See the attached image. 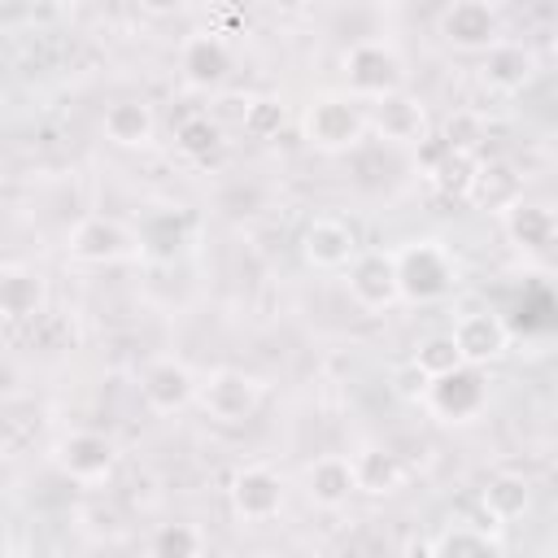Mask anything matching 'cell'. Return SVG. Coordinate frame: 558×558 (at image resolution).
<instances>
[{
    "label": "cell",
    "instance_id": "obj_1",
    "mask_svg": "<svg viewBox=\"0 0 558 558\" xmlns=\"http://www.w3.org/2000/svg\"><path fill=\"white\" fill-rule=\"evenodd\" d=\"M344 78H349V96L353 100H384L397 96L405 83V65L397 57V48L388 39H357L344 52Z\"/></svg>",
    "mask_w": 558,
    "mask_h": 558
},
{
    "label": "cell",
    "instance_id": "obj_2",
    "mask_svg": "<svg viewBox=\"0 0 558 558\" xmlns=\"http://www.w3.org/2000/svg\"><path fill=\"white\" fill-rule=\"evenodd\" d=\"M371 126V113L353 100V96H340V92H327L318 96L310 109H305V140L323 153H349L362 144Z\"/></svg>",
    "mask_w": 558,
    "mask_h": 558
},
{
    "label": "cell",
    "instance_id": "obj_3",
    "mask_svg": "<svg viewBox=\"0 0 558 558\" xmlns=\"http://www.w3.org/2000/svg\"><path fill=\"white\" fill-rule=\"evenodd\" d=\"M392 257H397V279H401V296L405 301H436V296L449 292L453 257L436 240H410Z\"/></svg>",
    "mask_w": 558,
    "mask_h": 558
},
{
    "label": "cell",
    "instance_id": "obj_4",
    "mask_svg": "<svg viewBox=\"0 0 558 558\" xmlns=\"http://www.w3.org/2000/svg\"><path fill=\"white\" fill-rule=\"evenodd\" d=\"M196 401H201V405L209 410V418H218V423H244V418H253L257 405H262V384H257L253 375H244V371L222 366V371H214V375L201 384Z\"/></svg>",
    "mask_w": 558,
    "mask_h": 558
},
{
    "label": "cell",
    "instance_id": "obj_5",
    "mask_svg": "<svg viewBox=\"0 0 558 558\" xmlns=\"http://www.w3.org/2000/svg\"><path fill=\"white\" fill-rule=\"evenodd\" d=\"M440 35L462 48V52H488L497 48L506 35H501V13L484 0H458L440 13Z\"/></svg>",
    "mask_w": 558,
    "mask_h": 558
},
{
    "label": "cell",
    "instance_id": "obj_6",
    "mask_svg": "<svg viewBox=\"0 0 558 558\" xmlns=\"http://www.w3.org/2000/svg\"><path fill=\"white\" fill-rule=\"evenodd\" d=\"M65 248H70V257H78V262H122V257L135 253V231L122 227L118 218L87 214V218L65 235Z\"/></svg>",
    "mask_w": 558,
    "mask_h": 558
},
{
    "label": "cell",
    "instance_id": "obj_7",
    "mask_svg": "<svg viewBox=\"0 0 558 558\" xmlns=\"http://www.w3.org/2000/svg\"><path fill=\"white\" fill-rule=\"evenodd\" d=\"M349 296L362 310H388L401 296V279H397V257L392 253H357L349 266Z\"/></svg>",
    "mask_w": 558,
    "mask_h": 558
},
{
    "label": "cell",
    "instance_id": "obj_8",
    "mask_svg": "<svg viewBox=\"0 0 558 558\" xmlns=\"http://www.w3.org/2000/svg\"><path fill=\"white\" fill-rule=\"evenodd\" d=\"M484 401H488V384H484L480 366H458L453 375H440V379H432V388H427V405H432L440 418H449V423L475 418V414L484 410Z\"/></svg>",
    "mask_w": 558,
    "mask_h": 558
},
{
    "label": "cell",
    "instance_id": "obj_9",
    "mask_svg": "<svg viewBox=\"0 0 558 558\" xmlns=\"http://www.w3.org/2000/svg\"><path fill=\"white\" fill-rule=\"evenodd\" d=\"M113 462H118V449H113V440L105 432H87L83 427V432H70V436L57 440V466L78 484L105 480L113 471Z\"/></svg>",
    "mask_w": 558,
    "mask_h": 558
},
{
    "label": "cell",
    "instance_id": "obj_10",
    "mask_svg": "<svg viewBox=\"0 0 558 558\" xmlns=\"http://www.w3.org/2000/svg\"><path fill=\"white\" fill-rule=\"evenodd\" d=\"M196 392H201L196 375H192L183 362H174V357H157V362H148L144 375H140V397H144V405L157 410V414L183 410L187 401H196Z\"/></svg>",
    "mask_w": 558,
    "mask_h": 558
},
{
    "label": "cell",
    "instance_id": "obj_11",
    "mask_svg": "<svg viewBox=\"0 0 558 558\" xmlns=\"http://www.w3.org/2000/svg\"><path fill=\"white\" fill-rule=\"evenodd\" d=\"M449 336H453V344H458V353H462L466 366L497 362V357L506 353V344H510V327H506L501 314H493V310H471V314H462Z\"/></svg>",
    "mask_w": 558,
    "mask_h": 558
},
{
    "label": "cell",
    "instance_id": "obj_12",
    "mask_svg": "<svg viewBox=\"0 0 558 558\" xmlns=\"http://www.w3.org/2000/svg\"><path fill=\"white\" fill-rule=\"evenodd\" d=\"M231 510L248 523H266L283 510V480L270 466H244L231 480Z\"/></svg>",
    "mask_w": 558,
    "mask_h": 558
},
{
    "label": "cell",
    "instance_id": "obj_13",
    "mask_svg": "<svg viewBox=\"0 0 558 558\" xmlns=\"http://www.w3.org/2000/svg\"><path fill=\"white\" fill-rule=\"evenodd\" d=\"M301 253H305L314 266H323V270H340V266H353V257H357V235H353V227H349L344 218L323 214V218H314V222L301 231Z\"/></svg>",
    "mask_w": 558,
    "mask_h": 558
},
{
    "label": "cell",
    "instance_id": "obj_14",
    "mask_svg": "<svg viewBox=\"0 0 558 558\" xmlns=\"http://www.w3.org/2000/svg\"><path fill=\"white\" fill-rule=\"evenodd\" d=\"M179 70L192 87H218L231 74V48L214 31H196L179 44Z\"/></svg>",
    "mask_w": 558,
    "mask_h": 558
},
{
    "label": "cell",
    "instance_id": "obj_15",
    "mask_svg": "<svg viewBox=\"0 0 558 558\" xmlns=\"http://www.w3.org/2000/svg\"><path fill=\"white\" fill-rule=\"evenodd\" d=\"M371 126L379 131V140H392V144H423V140H427V109H423V100L397 92V96L375 100Z\"/></svg>",
    "mask_w": 558,
    "mask_h": 558
},
{
    "label": "cell",
    "instance_id": "obj_16",
    "mask_svg": "<svg viewBox=\"0 0 558 558\" xmlns=\"http://www.w3.org/2000/svg\"><path fill=\"white\" fill-rule=\"evenodd\" d=\"M305 493H310V501L323 506V510L344 506L353 493H362V488H357V475H353V458H340V453L314 458V462L305 466Z\"/></svg>",
    "mask_w": 558,
    "mask_h": 558
},
{
    "label": "cell",
    "instance_id": "obj_17",
    "mask_svg": "<svg viewBox=\"0 0 558 558\" xmlns=\"http://www.w3.org/2000/svg\"><path fill=\"white\" fill-rule=\"evenodd\" d=\"M532 74H536V57H532V48H523L514 39H501L497 48L484 52V83L501 96L523 92L532 83Z\"/></svg>",
    "mask_w": 558,
    "mask_h": 558
},
{
    "label": "cell",
    "instance_id": "obj_18",
    "mask_svg": "<svg viewBox=\"0 0 558 558\" xmlns=\"http://www.w3.org/2000/svg\"><path fill=\"white\" fill-rule=\"evenodd\" d=\"M105 135L118 148H144L157 135V118L144 100H118V105L105 109Z\"/></svg>",
    "mask_w": 558,
    "mask_h": 558
},
{
    "label": "cell",
    "instance_id": "obj_19",
    "mask_svg": "<svg viewBox=\"0 0 558 558\" xmlns=\"http://www.w3.org/2000/svg\"><path fill=\"white\" fill-rule=\"evenodd\" d=\"M506 231L523 248H549L558 235V214L536 201H514V205H506Z\"/></svg>",
    "mask_w": 558,
    "mask_h": 558
},
{
    "label": "cell",
    "instance_id": "obj_20",
    "mask_svg": "<svg viewBox=\"0 0 558 558\" xmlns=\"http://www.w3.org/2000/svg\"><path fill=\"white\" fill-rule=\"evenodd\" d=\"M0 310L13 323L39 314L44 310V279L35 270H26V266H4V275H0Z\"/></svg>",
    "mask_w": 558,
    "mask_h": 558
},
{
    "label": "cell",
    "instance_id": "obj_21",
    "mask_svg": "<svg viewBox=\"0 0 558 558\" xmlns=\"http://www.w3.org/2000/svg\"><path fill=\"white\" fill-rule=\"evenodd\" d=\"M527 501H532V493H527V480H519V475H497L484 488V514L493 519V527L519 519L527 510Z\"/></svg>",
    "mask_w": 558,
    "mask_h": 558
},
{
    "label": "cell",
    "instance_id": "obj_22",
    "mask_svg": "<svg viewBox=\"0 0 558 558\" xmlns=\"http://www.w3.org/2000/svg\"><path fill=\"white\" fill-rule=\"evenodd\" d=\"M353 475H357L362 493H392L405 471L388 449H362V453H353Z\"/></svg>",
    "mask_w": 558,
    "mask_h": 558
},
{
    "label": "cell",
    "instance_id": "obj_23",
    "mask_svg": "<svg viewBox=\"0 0 558 558\" xmlns=\"http://www.w3.org/2000/svg\"><path fill=\"white\" fill-rule=\"evenodd\" d=\"M432 558H501V545H497L484 527L453 523L449 532H440V541H436V554H432Z\"/></svg>",
    "mask_w": 558,
    "mask_h": 558
},
{
    "label": "cell",
    "instance_id": "obj_24",
    "mask_svg": "<svg viewBox=\"0 0 558 558\" xmlns=\"http://www.w3.org/2000/svg\"><path fill=\"white\" fill-rule=\"evenodd\" d=\"M205 536L192 523H161L148 536V558H201Z\"/></svg>",
    "mask_w": 558,
    "mask_h": 558
},
{
    "label": "cell",
    "instance_id": "obj_25",
    "mask_svg": "<svg viewBox=\"0 0 558 558\" xmlns=\"http://www.w3.org/2000/svg\"><path fill=\"white\" fill-rule=\"evenodd\" d=\"M414 366H418L427 379H440V375H453V371H458V366H466V362H462V353H458L453 336H432V340H423V344H418Z\"/></svg>",
    "mask_w": 558,
    "mask_h": 558
},
{
    "label": "cell",
    "instance_id": "obj_26",
    "mask_svg": "<svg viewBox=\"0 0 558 558\" xmlns=\"http://www.w3.org/2000/svg\"><path fill=\"white\" fill-rule=\"evenodd\" d=\"M279 126H283V105H279V100H270V96L248 100V109H244V131H248V135L266 140V135H275Z\"/></svg>",
    "mask_w": 558,
    "mask_h": 558
},
{
    "label": "cell",
    "instance_id": "obj_27",
    "mask_svg": "<svg viewBox=\"0 0 558 558\" xmlns=\"http://www.w3.org/2000/svg\"><path fill=\"white\" fill-rule=\"evenodd\" d=\"M214 144H218V126H214L209 118H187V122L179 126V148H183V153L205 157Z\"/></svg>",
    "mask_w": 558,
    "mask_h": 558
},
{
    "label": "cell",
    "instance_id": "obj_28",
    "mask_svg": "<svg viewBox=\"0 0 558 558\" xmlns=\"http://www.w3.org/2000/svg\"><path fill=\"white\" fill-rule=\"evenodd\" d=\"M427 388H432V379H427V375H423L414 362H410V366L397 375V392H401V397H423V401H427Z\"/></svg>",
    "mask_w": 558,
    "mask_h": 558
},
{
    "label": "cell",
    "instance_id": "obj_29",
    "mask_svg": "<svg viewBox=\"0 0 558 558\" xmlns=\"http://www.w3.org/2000/svg\"><path fill=\"white\" fill-rule=\"evenodd\" d=\"M253 558H270V554H253Z\"/></svg>",
    "mask_w": 558,
    "mask_h": 558
},
{
    "label": "cell",
    "instance_id": "obj_30",
    "mask_svg": "<svg viewBox=\"0 0 558 558\" xmlns=\"http://www.w3.org/2000/svg\"><path fill=\"white\" fill-rule=\"evenodd\" d=\"M9 558H22V554H9Z\"/></svg>",
    "mask_w": 558,
    "mask_h": 558
}]
</instances>
